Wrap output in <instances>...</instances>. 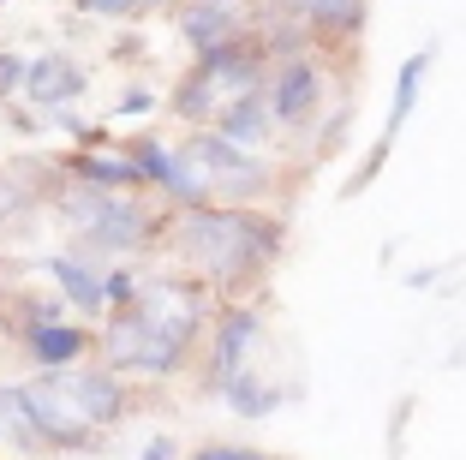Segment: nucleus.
<instances>
[{
	"mask_svg": "<svg viewBox=\"0 0 466 460\" xmlns=\"http://www.w3.org/2000/svg\"><path fill=\"white\" fill-rule=\"evenodd\" d=\"M221 448H228V443H204V448H198L192 460H221Z\"/></svg>",
	"mask_w": 466,
	"mask_h": 460,
	"instance_id": "obj_20",
	"label": "nucleus"
},
{
	"mask_svg": "<svg viewBox=\"0 0 466 460\" xmlns=\"http://www.w3.org/2000/svg\"><path fill=\"white\" fill-rule=\"evenodd\" d=\"M25 347H30V359H36L42 371H66V365H78V359H84L90 335L72 329V323H30Z\"/></svg>",
	"mask_w": 466,
	"mask_h": 460,
	"instance_id": "obj_10",
	"label": "nucleus"
},
{
	"mask_svg": "<svg viewBox=\"0 0 466 460\" xmlns=\"http://www.w3.org/2000/svg\"><path fill=\"white\" fill-rule=\"evenodd\" d=\"M179 30H186V42L198 48V60L209 55H228V48H239V42H251V18H246V0H186L179 6Z\"/></svg>",
	"mask_w": 466,
	"mask_h": 460,
	"instance_id": "obj_5",
	"label": "nucleus"
},
{
	"mask_svg": "<svg viewBox=\"0 0 466 460\" xmlns=\"http://www.w3.org/2000/svg\"><path fill=\"white\" fill-rule=\"evenodd\" d=\"M78 6H84V13H137V0H78Z\"/></svg>",
	"mask_w": 466,
	"mask_h": 460,
	"instance_id": "obj_17",
	"label": "nucleus"
},
{
	"mask_svg": "<svg viewBox=\"0 0 466 460\" xmlns=\"http://www.w3.org/2000/svg\"><path fill=\"white\" fill-rule=\"evenodd\" d=\"M258 90H263V55L251 48V42H239V48H228V55L198 60L192 78L179 84V96H174V114L192 120V126H204V132H216V126L228 120L239 102H251Z\"/></svg>",
	"mask_w": 466,
	"mask_h": 460,
	"instance_id": "obj_4",
	"label": "nucleus"
},
{
	"mask_svg": "<svg viewBox=\"0 0 466 460\" xmlns=\"http://www.w3.org/2000/svg\"><path fill=\"white\" fill-rule=\"evenodd\" d=\"M25 55H0V96H18V84H25Z\"/></svg>",
	"mask_w": 466,
	"mask_h": 460,
	"instance_id": "obj_15",
	"label": "nucleus"
},
{
	"mask_svg": "<svg viewBox=\"0 0 466 460\" xmlns=\"http://www.w3.org/2000/svg\"><path fill=\"white\" fill-rule=\"evenodd\" d=\"M144 460H179L174 436H150V443H144Z\"/></svg>",
	"mask_w": 466,
	"mask_h": 460,
	"instance_id": "obj_18",
	"label": "nucleus"
},
{
	"mask_svg": "<svg viewBox=\"0 0 466 460\" xmlns=\"http://www.w3.org/2000/svg\"><path fill=\"white\" fill-rule=\"evenodd\" d=\"M42 455H48V443L36 436V424H30L18 389L0 383V460H42Z\"/></svg>",
	"mask_w": 466,
	"mask_h": 460,
	"instance_id": "obj_9",
	"label": "nucleus"
},
{
	"mask_svg": "<svg viewBox=\"0 0 466 460\" xmlns=\"http://www.w3.org/2000/svg\"><path fill=\"white\" fill-rule=\"evenodd\" d=\"M48 275L66 287V299L78 305V312H102V270H96L90 258H78V251H60V258H48Z\"/></svg>",
	"mask_w": 466,
	"mask_h": 460,
	"instance_id": "obj_11",
	"label": "nucleus"
},
{
	"mask_svg": "<svg viewBox=\"0 0 466 460\" xmlns=\"http://www.w3.org/2000/svg\"><path fill=\"white\" fill-rule=\"evenodd\" d=\"M25 102H36L42 114H66V102L84 96V66L72 55H42L25 66V84H18Z\"/></svg>",
	"mask_w": 466,
	"mask_h": 460,
	"instance_id": "obj_7",
	"label": "nucleus"
},
{
	"mask_svg": "<svg viewBox=\"0 0 466 460\" xmlns=\"http://www.w3.org/2000/svg\"><path fill=\"white\" fill-rule=\"evenodd\" d=\"M275 240L281 228L251 210H179L174 221V251L179 263L209 287H239L275 258Z\"/></svg>",
	"mask_w": 466,
	"mask_h": 460,
	"instance_id": "obj_2",
	"label": "nucleus"
},
{
	"mask_svg": "<svg viewBox=\"0 0 466 460\" xmlns=\"http://www.w3.org/2000/svg\"><path fill=\"white\" fill-rule=\"evenodd\" d=\"M221 401H228L233 413H246V419H263V413H275V401H281V394L263 389L258 377H233V383H221Z\"/></svg>",
	"mask_w": 466,
	"mask_h": 460,
	"instance_id": "obj_13",
	"label": "nucleus"
},
{
	"mask_svg": "<svg viewBox=\"0 0 466 460\" xmlns=\"http://www.w3.org/2000/svg\"><path fill=\"white\" fill-rule=\"evenodd\" d=\"M60 216L78 233V258H126V251H144L156 233V216L132 191L66 186L60 191Z\"/></svg>",
	"mask_w": 466,
	"mask_h": 460,
	"instance_id": "obj_3",
	"label": "nucleus"
},
{
	"mask_svg": "<svg viewBox=\"0 0 466 460\" xmlns=\"http://www.w3.org/2000/svg\"><path fill=\"white\" fill-rule=\"evenodd\" d=\"M288 13L311 30H329V36H347V30L365 25V0H288Z\"/></svg>",
	"mask_w": 466,
	"mask_h": 460,
	"instance_id": "obj_12",
	"label": "nucleus"
},
{
	"mask_svg": "<svg viewBox=\"0 0 466 460\" xmlns=\"http://www.w3.org/2000/svg\"><path fill=\"white\" fill-rule=\"evenodd\" d=\"M30 424L48 448H90L96 431H108L114 419L126 413V389L114 371H84V365H66V371H36V377L18 389Z\"/></svg>",
	"mask_w": 466,
	"mask_h": 460,
	"instance_id": "obj_1",
	"label": "nucleus"
},
{
	"mask_svg": "<svg viewBox=\"0 0 466 460\" xmlns=\"http://www.w3.org/2000/svg\"><path fill=\"white\" fill-rule=\"evenodd\" d=\"M258 329H263L258 312H228L216 323V389L233 383V377H246V353H251V341H258Z\"/></svg>",
	"mask_w": 466,
	"mask_h": 460,
	"instance_id": "obj_8",
	"label": "nucleus"
},
{
	"mask_svg": "<svg viewBox=\"0 0 466 460\" xmlns=\"http://www.w3.org/2000/svg\"><path fill=\"white\" fill-rule=\"evenodd\" d=\"M30 198H36V191H30V179L18 174V168H0V221L25 216V210H30Z\"/></svg>",
	"mask_w": 466,
	"mask_h": 460,
	"instance_id": "obj_14",
	"label": "nucleus"
},
{
	"mask_svg": "<svg viewBox=\"0 0 466 460\" xmlns=\"http://www.w3.org/2000/svg\"><path fill=\"white\" fill-rule=\"evenodd\" d=\"M263 102H269V120H275V126H299V120H311V108L323 102V78H317L311 55H288V60H281V72L269 78Z\"/></svg>",
	"mask_w": 466,
	"mask_h": 460,
	"instance_id": "obj_6",
	"label": "nucleus"
},
{
	"mask_svg": "<svg viewBox=\"0 0 466 460\" xmlns=\"http://www.w3.org/2000/svg\"><path fill=\"white\" fill-rule=\"evenodd\" d=\"M221 460H263L258 448H221Z\"/></svg>",
	"mask_w": 466,
	"mask_h": 460,
	"instance_id": "obj_19",
	"label": "nucleus"
},
{
	"mask_svg": "<svg viewBox=\"0 0 466 460\" xmlns=\"http://www.w3.org/2000/svg\"><path fill=\"white\" fill-rule=\"evenodd\" d=\"M0 6H6V0H0Z\"/></svg>",
	"mask_w": 466,
	"mask_h": 460,
	"instance_id": "obj_22",
	"label": "nucleus"
},
{
	"mask_svg": "<svg viewBox=\"0 0 466 460\" xmlns=\"http://www.w3.org/2000/svg\"><path fill=\"white\" fill-rule=\"evenodd\" d=\"M150 6H167V0H137V13H150Z\"/></svg>",
	"mask_w": 466,
	"mask_h": 460,
	"instance_id": "obj_21",
	"label": "nucleus"
},
{
	"mask_svg": "<svg viewBox=\"0 0 466 460\" xmlns=\"http://www.w3.org/2000/svg\"><path fill=\"white\" fill-rule=\"evenodd\" d=\"M150 108H156L150 90H126V96H120V114H150Z\"/></svg>",
	"mask_w": 466,
	"mask_h": 460,
	"instance_id": "obj_16",
	"label": "nucleus"
}]
</instances>
